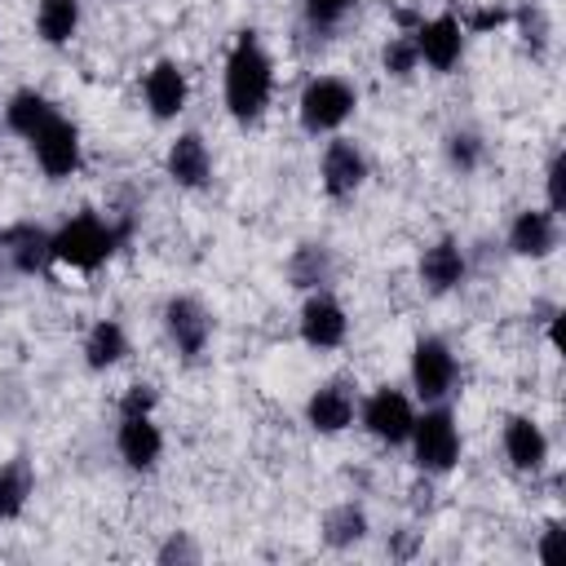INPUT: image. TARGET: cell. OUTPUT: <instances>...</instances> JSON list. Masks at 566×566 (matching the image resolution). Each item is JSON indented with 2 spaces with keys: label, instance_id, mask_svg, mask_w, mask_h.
Returning a JSON list of instances; mask_svg holds the SVG:
<instances>
[{
  "label": "cell",
  "instance_id": "obj_1",
  "mask_svg": "<svg viewBox=\"0 0 566 566\" xmlns=\"http://www.w3.org/2000/svg\"><path fill=\"white\" fill-rule=\"evenodd\" d=\"M226 111L239 119V124H256L270 106V93H274V62L270 53L261 49L256 31H239L234 49L226 53Z\"/></svg>",
  "mask_w": 566,
  "mask_h": 566
},
{
  "label": "cell",
  "instance_id": "obj_2",
  "mask_svg": "<svg viewBox=\"0 0 566 566\" xmlns=\"http://www.w3.org/2000/svg\"><path fill=\"white\" fill-rule=\"evenodd\" d=\"M124 234H128V226H111L97 212H80L62 230H53V261L71 265V270H97L102 261L115 256Z\"/></svg>",
  "mask_w": 566,
  "mask_h": 566
},
{
  "label": "cell",
  "instance_id": "obj_3",
  "mask_svg": "<svg viewBox=\"0 0 566 566\" xmlns=\"http://www.w3.org/2000/svg\"><path fill=\"white\" fill-rule=\"evenodd\" d=\"M358 106V93L349 80L340 75H318L301 88V102H296V115H301V128L305 133H336Z\"/></svg>",
  "mask_w": 566,
  "mask_h": 566
},
{
  "label": "cell",
  "instance_id": "obj_4",
  "mask_svg": "<svg viewBox=\"0 0 566 566\" xmlns=\"http://www.w3.org/2000/svg\"><path fill=\"white\" fill-rule=\"evenodd\" d=\"M407 442H411L416 469H424V473H451L460 460V424L447 407H429L424 416H416Z\"/></svg>",
  "mask_w": 566,
  "mask_h": 566
},
{
  "label": "cell",
  "instance_id": "obj_5",
  "mask_svg": "<svg viewBox=\"0 0 566 566\" xmlns=\"http://www.w3.org/2000/svg\"><path fill=\"white\" fill-rule=\"evenodd\" d=\"M455 376H460V367H455V354L447 349V340L420 336L416 349H411V385H416V394L424 402H442L455 389Z\"/></svg>",
  "mask_w": 566,
  "mask_h": 566
},
{
  "label": "cell",
  "instance_id": "obj_6",
  "mask_svg": "<svg viewBox=\"0 0 566 566\" xmlns=\"http://www.w3.org/2000/svg\"><path fill=\"white\" fill-rule=\"evenodd\" d=\"M31 155L40 164L44 177L62 181L80 168V128L66 119V115H53L35 137H31Z\"/></svg>",
  "mask_w": 566,
  "mask_h": 566
},
{
  "label": "cell",
  "instance_id": "obj_7",
  "mask_svg": "<svg viewBox=\"0 0 566 566\" xmlns=\"http://www.w3.org/2000/svg\"><path fill=\"white\" fill-rule=\"evenodd\" d=\"M363 429L371 433V438H380V442H389V447H398V442H407L411 438V424H416V411H411V398L402 394V389H376L367 402H363Z\"/></svg>",
  "mask_w": 566,
  "mask_h": 566
},
{
  "label": "cell",
  "instance_id": "obj_8",
  "mask_svg": "<svg viewBox=\"0 0 566 566\" xmlns=\"http://www.w3.org/2000/svg\"><path fill=\"white\" fill-rule=\"evenodd\" d=\"M115 447H119V460L137 473H150L164 455V433L159 424L150 420V411H119V429H115Z\"/></svg>",
  "mask_w": 566,
  "mask_h": 566
},
{
  "label": "cell",
  "instance_id": "obj_9",
  "mask_svg": "<svg viewBox=\"0 0 566 566\" xmlns=\"http://www.w3.org/2000/svg\"><path fill=\"white\" fill-rule=\"evenodd\" d=\"M411 44H416L420 62H429L433 71H451L464 53V27H460V18L438 13V18H429L411 31Z\"/></svg>",
  "mask_w": 566,
  "mask_h": 566
},
{
  "label": "cell",
  "instance_id": "obj_10",
  "mask_svg": "<svg viewBox=\"0 0 566 566\" xmlns=\"http://www.w3.org/2000/svg\"><path fill=\"white\" fill-rule=\"evenodd\" d=\"M164 327H168V336H172V345H177L181 358H199L208 349L212 318H208V310L195 296H172L164 305Z\"/></svg>",
  "mask_w": 566,
  "mask_h": 566
},
{
  "label": "cell",
  "instance_id": "obj_11",
  "mask_svg": "<svg viewBox=\"0 0 566 566\" xmlns=\"http://www.w3.org/2000/svg\"><path fill=\"white\" fill-rule=\"evenodd\" d=\"M345 332H349V318H345L340 301L327 296L323 287L310 292V301L301 305V340L310 349H336L345 340Z\"/></svg>",
  "mask_w": 566,
  "mask_h": 566
},
{
  "label": "cell",
  "instance_id": "obj_12",
  "mask_svg": "<svg viewBox=\"0 0 566 566\" xmlns=\"http://www.w3.org/2000/svg\"><path fill=\"white\" fill-rule=\"evenodd\" d=\"M318 177H323V190H327L332 199H349V195L367 181V159H363V150H358L354 142L336 137V142H327V150H323Z\"/></svg>",
  "mask_w": 566,
  "mask_h": 566
},
{
  "label": "cell",
  "instance_id": "obj_13",
  "mask_svg": "<svg viewBox=\"0 0 566 566\" xmlns=\"http://www.w3.org/2000/svg\"><path fill=\"white\" fill-rule=\"evenodd\" d=\"M354 411H358L354 389H349L345 380H327V385H318V389L310 394V402H305V424H310L314 433H340V429L354 424Z\"/></svg>",
  "mask_w": 566,
  "mask_h": 566
},
{
  "label": "cell",
  "instance_id": "obj_14",
  "mask_svg": "<svg viewBox=\"0 0 566 566\" xmlns=\"http://www.w3.org/2000/svg\"><path fill=\"white\" fill-rule=\"evenodd\" d=\"M142 93H146V106H150L155 119H177L181 106H186V71L172 57H164L146 71Z\"/></svg>",
  "mask_w": 566,
  "mask_h": 566
},
{
  "label": "cell",
  "instance_id": "obj_15",
  "mask_svg": "<svg viewBox=\"0 0 566 566\" xmlns=\"http://www.w3.org/2000/svg\"><path fill=\"white\" fill-rule=\"evenodd\" d=\"M557 217L548 212V208H526V212H517L513 217V226H509V248L517 252V256H531V261H539V256H548L553 248H557Z\"/></svg>",
  "mask_w": 566,
  "mask_h": 566
},
{
  "label": "cell",
  "instance_id": "obj_16",
  "mask_svg": "<svg viewBox=\"0 0 566 566\" xmlns=\"http://www.w3.org/2000/svg\"><path fill=\"white\" fill-rule=\"evenodd\" d=\"M0 248L9 252L18 274H40L53 265V234L40 226H9L0 230Z\"/></svg>",
  "mask_w": 566,
  "mask_h": 566
},
{
  "label": "cell",
  "instance_id": "obj_17",
  "mask_svg": "<svg viewBox=\"0 0 566 566\" xmlns=\"http://www.w3.org/2000/svg\"><path fill=\"white\" fill-rule=\"evenodd\" d=\"M504 455L522 473H539L548 460V438L531 416H509L504 420Z\"/></svg>",
  "mask_w": 566,
  "mask_h": 566
},
{
  "label": "cell",
  "instance_id": "obj_18",
  "mask_svg": "<svg viewBox=\"0 0 566 566\" xmlns=\"http://www.w3.org/2000/svg\"><path fill=\"white\" fill-rule=\"evenodd\" d=\"M164 168H168V177H172L177 186L199 190V186H208V177H212V155H208V146H203L199 133H181V137L168 146Z\"/></svg>",
  "mask_w": 566,
  "mask_h": 566
},
{
  "label": "cell",
  "instance_id": "obj_19",
  "mask_svg": "<svg viewBox=\"0 0 566 566\" xmlns=\"http://www.w3.org/2000/svg\"><path fill=\"white\" fill-rule=\"evenodd\" d=\"M420 283L429 292H438V296L464 283V252H460L455 239H438V243H429L420 252Z\"/></svg>",
  "mask_w": 566,
  "mask_h": 566
},
{
  "label": "cell",
  "instance_id": "obj_20",
  "mask_svg": "<svg viewBox=\"0 0 566 566\" xmlns=\"http://www.w3.org/2000/svg\"><path fill=\"white\" fill-rule=\"evenodd\" d=\"M53 115H57V106H53L44 93H35V88H18V93L4 102V128L18 133V137H27V142H31Z\"/></svg>",
  "mask_w": 566,
  "mask_h": 566
},
{
  "label": "cell",
  "instance_id": "obj_21",
  "mask_svg": "<svg viewBox=\"0 0 566 566\" xmlns=\"http://www.w3.org/2000/svg\"><path fill=\"white\" fill-rule=\"evenodd\" d=\"M31 491H35V469H31V460H27V455L4 460V464H0V522L18 517V513L27 509V500H31Z\"/></svg>",
  "mask_w": 566,
  "mask_h": 566
},
{
  "label": "cell",
  "instance_id": "obj_22",
  "mask_svg": "<svg viewBox=\"0 0 566 566\" xmlns=\"http://www.w3.org/2000/svg\"><path fill=\"white\" fill-rule=\"evenodd\" d=\"M124 354H128L124 327H119L115 318H97V323L88 327V336H84V363H88L93 371H106V367H115Z\"/></svg>",
  "mask_w": 566,
  "mask_h": 566
},
{
  "label": "cell",
  "instance_id": "obj_23",
  "mask_svg": "<svg viewBox=\"0 0 566 566\" xmlns=\"http://www.w3.org/2000/svg\"><path fill=\"white\" fill-rule=\"evenodd\" d=\"M332 270H336V261H332V252L323 243H301L292 252V261H287V279L296 287H305V292H318L323 283H332Z\"/></svg>",
  "mask_w": 566,
  "mask_h": 566
},
{
  "label": "cell",
  "instance_id": "obj_24",
  "mask_svg": "<svg viewBox=\"0 0 566 566\" xmlns=\"http://www.w3.org/2000/svg\"><path fill=\"white\" fill-rule=\"evenodd\" d=\"M363 535H367V513L354 500H345V504H336V509L323 513V544L327 548H349Z\"/></svg>",
  "mask_w": 566,
  "mask_h": 566
},
{
  "label": "cell",
  "instance_id": "obj_25",
  "mask_svg": "<svg viewBox=\"0 0 566 566\" xmlns=\"http://www.w3.org/2000/svg\"><path fill=\"white\" fill-rule=\"evenodd\" d=\"M80 27V0H40L35 9V31L44 44H66Z\"/></svg>",
  "mask_w": 566,
  "mask_h": 566
},
{
  "label": "cell",
  "instance_id": "obj_26",
  "mask_svg": "<svg viewBox=\"0 0 566 566\" xmlns=\"http://www.w3.org/2000/svg\"><path fill=\"white\" fill-rule=\"evenodd\" d=\"M380 62H385V71L389 75H411L416 66H420V57H416V44H411V35H389V44H385V53H380Z\"/></svg>",
  "mask_w": 566,
  "mask_h": 566
},
{
  "label": "cell",
  "instance_id": "obj_27",
  "mask_svg": "<svg viewBox=\"0 0 566 566\" xmlns=\"http://www.w3.org/2000/svg\"><path fill=\"white\" fill-rule=\"evenodd\" d=\"M447 159H451V168L473 172L482 164V137L478 133H451L447 137Z\"/></svg>",
  "mask_w": 566,
  "mask_h": 566
},
{
  "label": "cell",
  "instance_id": "obj_28",
  "mask_svg": "<svg viewBox=\"0 0 566 566\" xmlns=\"http://www.w3.org/2000/svg\"><path fill=\"white\" fill-rule=\"evenodd\" d=\"M349 9H354V0H305V22L314 31H332L345 22Z\"/></svg>",
  "mask_w": 566,
  "mask_h": 566
},
{
  "label": "cell",
  "instance_id": "obj_29",
  "mask_svg": "<svg viewBox=\"0 0 566 566\" xmlns=\"http://www.w3.org/2000/svg\"><path fill=\"white\" fill-rule=\"evenodd\" d=\"M513 18H517V27H522V40H526L535 53H544V49H548V18H544V9H539V4H526V9H517Z\"/></svg>",
  "mask_w": 566,
  "mask_h": 566
},
{
  "label": "cell",
  "instance_id": "obj_30",
  "mask_svg": "<svg viewBox=\"0 0 566 566\" xmlns=\"http://www.w3.org/2000/svg\"><path fill=\"white\" fill-rule=\"evenodd\" d=\"M544 190H548V212L562 217V212H566V155H562V150H553V159H548Z\"/></svg>",
  "mask_w": 566,
  "mask_h": 566
},
{
  "label": "cell",
  "instance_id": "obj_31",
  "mask_svg": "<svg viewBox=\"0 0 566 566\" xmlns=\"http://www.w3.org/2000/svg\"><path fill=\"white\" fill-rule=\"evenodd\" d=\"M504 22H513V9H504V4H491V9H478V13H469L460 27H464V31H473V35H482V31H491V27H504Z\"/></svg>",
  "mask_w": 566,
  "mask_h": 566
},
{
  "label": "cell",
  "instance_id": "obj_32",
  "mask_svg": "<svg viewBox=\"0 0 566 566\" xmlns=\"http://www.w3.org/2000/svg\"><path fill=\"white\" fill-rule=\"evenodd\" d=\"M155 557H159V562H199V548L186 539V531H172V535L159 544Z\"/></svg>",
  "mask_w": 566,
  "mask_h": 566
},
{
  "label": "cell",
  "instance_id": "obj_33",
  "mask_svg": "<svg viewBox=\"0 0 566 566\" xmlns=\"http://www.w3.org/2000/svg\"><path fill=\"white\" fill-rule=\"evenodd\" d=\"M119 411H155V385H128L119 398Z\"/></svg>",
  "mask_w": 566,
  "mask_h": 566
},
{
  "label": "cell",
  "instance_id": "obj_34",
  "mask_svg": "<svg viewBox=\"0 0 566 566\" xmlns=\"http://www.w3.org/2000/svg\"><path fill=\"white\" fill-rule=\"evenodd\" d=\"M557 539H562V526L553 522V526L544 531V539H539V562H544V566H557V562H562V553H557Z\"/></svg>",
  "mask_w": 566,
  "mask_h": 566
}]
</instances>
